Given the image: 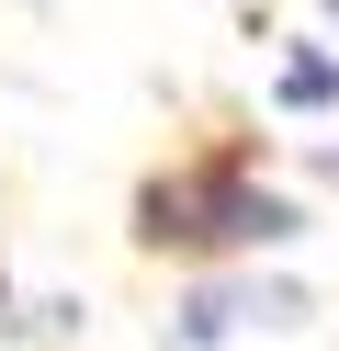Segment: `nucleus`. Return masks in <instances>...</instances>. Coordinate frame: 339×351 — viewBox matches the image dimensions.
I'll use <instances>...</instances> for the list:
<instances>
[{
    "mask_svg": "<svg viewBox=\"0 0 339 351\" xmlns=\"http://www.w3.org/2000/svg\"><path fill=\"white\" fill-rule=\"evenodd\" d=\"M147 238H294V204L249 193V182H215V170H181V182L147 193Z\"/></svg>",
    "mask_w": 339,
    "mask_h": 351,
    "instance_id": "f257e3e1",
    "label": "nucleus"
},
{
    "mask_svg": "<svg viewBox=\"0 0 339 351\" xmlns=\"http://www.w3.org/2000/svg\"><path fill=\"white\" fill-rule=\"evenodd\" d=\"M328 91H339L328 57H294V69H283V102H328Z\"/></svg>",
    "mask_w": 339,
    "mask_h": 351,
    "instance_id": "f03ea898",
    "label": "nucleus"
},
{
    "mask_svg": "<svg viewBox=\"0 0 339 351\" xmlns=\"http://www.w3.org/2000/svg\"><path fill=\"white\" fill-rule=\"evenodd\" d=\"M328 12H339V0H328Z\"/></svg>",
    "mask_w": 339,
    "mask_h": 351,
    "instance_id": "7ed1b4c3",
    "label": "nucleus"
}]
</instances>
